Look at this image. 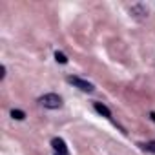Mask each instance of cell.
<instances>
[{"mask_svg":"<svg viewBox=\"0 0 155 155\" xmlns=\"http://www.w3.org/2000/svg\"><path fill=\"white\" fill-rule=\"evenodd\" d=\"M0 71H2V73H0V79H4V77H6V66L0 68Z\"/></svg>","mask_w":155,"mask_h":155,"instance_id":"8","label":"cell"},{"mask_svg":"<svg viewBox=\"0 0 155 155\" xmlns=\"http://www.w3.org/2000/svg\"><path fill=\"white\" fill-rule=\"evenodd\" d=\"M55 60H57V62H60V64H66V62H68V57H66L64 53L57 51V53H55Z\"/></svg>","mask_w":155,"mask_h":155,"instance_id":"7","label":"cell"},{"mask_svg":"<svg viewBox=\"0 0 155 155\" xmlns=\"http://www.w3.org/2000/svg\"><path fill=\"white\" fill-rule=\"evenodd\" d=\"M38 102H40L44 108H48V110H58V108L62 106V99H60V95H57V93H46V95H42V97L38 99Z\"/></svg>","mask_w":155,"mask_h":155,"instance_id":"1","label":"cell"},{"mask_svg":"<svg viewBox=\"0 0 155 155\" xmlns=\"http://www.w3.org/2000/svg\"><path fill=\"white\" fill-rule=\"evenodd\" d=\"M11 117L17 119V120H24L26 119V113L22 110H11Z\"/></svg>","mask_w":155,"mask_h":155,"instance_id":"5","label":"cell"},{"mask_svg":"<svg viewBox=\"0 0 155 155\" xmlns=\"http://www.w3.org/2000/svg\"><path fill=\"white\" fill-rule=\"evenodd\" d=\"M140 146H142V150H146V151H151V153H155V140L144 142V144H140Z\"/></svg>","mask_w":155,"mask_h":155,"instance_id":"6","label":"cell"},{"mask_svg":"<svg viewBox=\"0 0 155 155\" xmlns=\"http://www.w3.org/2000/svg\"><path fill=\"white\" fill-rule=\"evenodd\" d=\"M93 108H95V111L99 113V115H102V117H106V119H110L111 117V111L108 110V106H104L102 102H95L93 104Z\"/></svg>","mask_w":155,"mask_h":155,"instance_id":"4","label":"cell"},{"mask_svg":"<svg viewBox=\"0 0 155 155\" xmlns=\"http://www.w3.org/2000/svg\"><path fill=\"white\" fill-rule=\"evenodd\" d=\"M150 117H151V120L155 122V111H151V113H150Z\"/></svg>","mask_w":155,"mask_h":155,"instance_id":"9","label":"cell"},{"mask_svg":"<svg viewBox=\"0 0 155 155\" xmlns=\"http://www.w3.org/2000/svg\"><path fill=\"white\" fill-rule=\"evenodd\" d=\"M68 81H69L73 86H77L79 90H82V91H88V93H91V91L95 90V86H93L91 82H88V81L81 79V77H68Z\"/></svg>","mask_w":155,"mask_h":155,"instance_id":"2","label":"cell"},{"mask_svg":"<svg viewBox=\"0 0 155 155\" xmlns=\"http://www.w3.org/2000/svg\"><path fill=\"white\" fill-rule=\"evenodd\" d=\"M57 155H58V153H57Z\"/></svg>","mask_w":155,"mask_h":155,"instance_id":"10","label":"cell"},{"mask_svg":"<svg viewBox=\"0 0 155 155\" xmlns=\"http://www.w3.org/2000/svg\"><path fill=\"white\" fill-rule=\"evenodd\" d=\"M51 146L55 148V151H57L58 155H69V150H68L66 142H64L60 137H55V139L51 140Z\"/></svg>","mask_w":155,"mask_h":155,"instance_id":"3","label":"cell"}]
</instances>
